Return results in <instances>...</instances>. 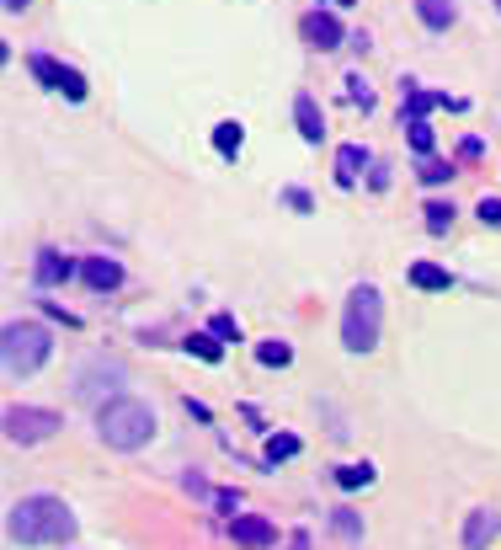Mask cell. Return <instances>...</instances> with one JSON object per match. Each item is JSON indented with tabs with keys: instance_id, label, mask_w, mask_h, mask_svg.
I'll list each match as a JSON object with an SVG mask.
<instances>
[{
	"instance_id": "ba28073f",
	"label": "cell",
	"mask_w": 501,
	"mask_h": 550,
	"mask_svg": "<svg viewBox=\"0 0 501 550\" xmlns=\"http://www.w3.org/2000/svg\"><path fill=\"white\" fill-rule=\"evenodd\" d=\"M496 529H501L496 508H475V513H469V524H464V550H486L491 540H496Z\"/></svg>"
},
{
	"instance_id": "9a60e30c",
	"label": "cell",
	"mask_w": 501,
	"mask_h": 550,
	"mask_svg": "<svg viewBox=\"0 0 501 550\" xmlns=\"http://www.w3.org/2000/svg\"><path fill=\"white\" fill-rule=\"evenodd\" d=\"M411 284H416V289H438V294L453 289V278H448L438 262H411Z\"/></svg>"
},
{
	"instance_id": "d6986e66",
	"label": "cell",
	"mask_w": 501,
	"mask_h": 550,
	"mask_svg": "<svg viewBox=\"0 0 501 550\" xmlns=\"http://www.w3.org/2000/svg\"><path fill=\"white\" fill-rule=\"evenodd\" d=\"M405 139H411V150H416V155H432V123H427V118H411Z\"/></svg>"
},
{
	"instance_id": "e0dca14e",
	"label": "cell",
	"mask_w": 501,
	"mask_h": 550,
	"mask_svg": "<svg viewBox=\"0 0 501 550\" xmlns=\"http://www.w3.org/2000/svg\"><path fill=\"white\" fill-rule=\"evenodd\" d=\"M240 144H246L240 123H219V128H214V150H219V155H240Z\"/></svg>"
},
{
	"instance_id": "cb8c5ba5",
	"label": "cell",
	"mask_w": 501,
	"mask_h": 550,
	"mask_svg": "<svg viewBox=\"0 0 501 550\" xmlns=\"http://www.w3.org/2000/svg\"><path fill=\"white\" fill-rule=\"evenodd\" d=\"M453 177V166L438 161V155H422V182H448Z\"/></svg>"
},
{
	"instance_id": "30bf717a",
	"label": "cell",
	"mask_w": 501,
	"mask_h": 550,
	"mask_svg": "<svg viewBox=\"0 0 501 550\" xmlns=\"http://www.w3.org/2000/svg\"><path fill=\"white\" fill-rule=\"evenodd\" d=\"M70 273H75V262H70V256H59L54 246H43V251H38V267H32L38 289H54V284H64Z\"/></svg>"
},
{
	"instance_id": "f1b7e54d",
	"label": "cell",
	"mask_w": 501,
	"mask_h": 550,
	"mask_svg": "<svg viewBox=\"0 0 501 550\" xmlns=\"http://www.w3.org/2000/svg\"><path fill=\"white\" fill-rule=\"evenodd\" d=\"M43 310H49L54 321H64V326H80V315H70V310H64V305H43Z\"/></svg>"
},
{
	"instance_id": "484cf974",
	"label": "cell",
	"mask_w": 501,
	"mask_h": 550,
	"mask_svg": "<svg viewBox=\"0 0 501 550\" xmlns=\"http://www.w3.org/2000/svg\"><path fill=\"white\" fill-rule=\"evenodd\" d=\"M347 97H352V102H357V107H363V113H368V107H374V86H363V80H357V75H352V80H347Z\"/></svg>"
},
{
	"instance_id": "d6a6232c",
	"label": "cell",
	"mask_w": 501,
	"mask_h": 550,
	"mask_svg": "<svg viewBox=\"0 0 501 550\" xmlns=\"http://www.w3.org/2000/svg\"><path fill=\"white\" fill-rule=\"evenodd\" d=\"M496 5H501V0H496Z\"/></svg>"
},
{
	"instance_id": "8fae6325",
	"label": "cell",
	"mask_w": 501,
	"mask_h": 550,
	"mask_svg": "<svg viewBox=\"0 0 501 550\" xmlns=\"http://www.w3.org/2000/svg\"><path fill=\"white\" fill-rule=\"evenodd\" d=\"M293 118H299V134H304L310 144H320V139H326V118H320L315 97H293Z\"/></svg>"
},
{
	"instance_id": "ac0fdd59",
	"label": "cell",
	"mask_w": 501,
	"mask_h": 550,
	"mask_svg": "<svg viewBox=\"0 0 501 550\" xmlns=\"http://www.w3.org/2000/svg\"><path fill=\"white\" fill-rule=\"evenodd\" d=\"M293 454H299V438H293V433H273V438H267V465L293 460Z\"/></svg>"
},
{
	"instance_id": "3957f363",
	"label": "cell",
	"mask_w": 501,
	"mask_h": 550,
	"mask_svg": "<svg viewBox=\"0 0 501 550\" xmlns=\"http://www.w3.org/2000/svg\"><path fill=\"white\" fill-rule=\"evenodd\" d=\"M97 433H102L107 449H123V454L128 449H144L155 438V412L144 401H134V396H117V401H107L97 412Z\"/></svg>"
},
{
	"instance_id": "d4e9b609",
	"label": "cell",
	"mask_w": 501,
	"mask_h": 550,
	"mask_svg": "<svg viewBox=\"0 0 501 550\" xmlns=\"http://www.w3.org/2000/svg\"><path fill=\"white\" fill-rule=\"evenodd\" d=\"M209 331H214L219 342H235V337H240V326H235V315H214V321H209Z\"/></svg>"
},
{
	"instance_id": "5b68a950",
	"label": "cell",
	"mask_w": 501,
	"mask_h": 550,
	"mask_svg": "<svg viewBox=\"0 0 501 550\" xmlns=\"http://www.w3.org/2000/svg\"><path fill=\"white\" fill-rule=\"evenodd\" d=\"M59 433V412L43 406H5V438L11 443H43Z\"/></svg>"
},
{
	"instance_id": "4dcf8cb0",
	"label": "cell",
	"mask_w": 501,
	"mask_h": 550,
	"mask_svg": "<svg viewBox=\"0 0 501 550\" xmlns=\"http://www.w3.org/2000/svg\"><path fill=\"white\" fill-rule=\"evenodd\" d=\"M288 550H310V535H304V529H293V535H288Z\"/></svg>"
},
{
	"instance_id": "7a4b0ae2",
	"label": "cell",
	"mask_w": 501,
	"mask_h": 550,
	"mask_svg": "<svg viewBox=\"0 0 501 550\" xmlns=\"http://www.w3.org/2000/svg\"><path fill=\"white\" fill-rule=\"evenodd\" d=\"M49 353H54L49 326H38V321H5V331H0V368H5V379H32L38 368L49 364Z\"/></svg>"
},
{
	"instance_id": "44dd1931",
	"label": "cell",
	"mask_w": 501,
	"mask_h": 550,
	"mask_svg": "<svg viewBox=\"0 0 501 550\" xmlns=\"http://www.w3.org/2000/svg\"><path fill=\"white\" fill-rule=\"evenodd\" d=\"M187 353H198L203 364H219V359H224L219 337H187Z\"/></svg>"
},
{
	"instance_id": "603a6c76",
	"label": "cell",
	"mask_w": 501,
	"mask_h": 550,
	"mask_svg": "<svg viewBox=\"0 0 501 550\" xmlns=\"http://www.w3.org/2000/svg\"><path fill=\"white\" fill-rule=\"evenodd\" d=\"M448 225H453V203H427V230L443 236Z\"/></svg>"
},
{
	"instance_id": "4316f807",
	"label": "cell",
	"mask_w": 501,
	"mask_h": 550,
	"mask_svg": "<svg viewBox=\"0 0 501 550\" xmlns=\"http://www.w3.org/2000/svg\"><path fill=\"white\" fill-rule=\"evenodd\" d=\"M475 214H480V225H501V198H480Z\"/></svg>"
},
{
	"instance_id": "83f0119b",
	"label": "cell",
	"mask_w": 501,
	"mask_h": 550,
	"mask_svg": "<svg viewBox=\"0 0 501 550\" xmlns=\"http://www.w3.org/2000/svg\"><path fill=\"white\" fill-rule=\"evenodd\" d=\"M283 203H288V209H299V214H310V209H315L304 187H288V192H283Z\"/></svg>"
},
{
	"instance_id": "ffe728a7",
	"label": "cell",
	"mask_w": 501,
	"mask_h": 550,
	"mask_svg": "<svg viewBox=\"0 0 501 550\" xmlns=\"http://www.w3.org/2000/svg\"><path fill=\"white\" fill-rule=\"evenodd\" d=\"M331 529L341 535V540H363V518H357V513H347V508H336V513H331Z\"/></svg>"
},
{
	"instance_id": "7c38bea8",
	"label": "cell",
	"mask_w": 501,
	"mask_h": 550,
	"mask_svg": "<svg viewBox=\"0 0 501 550\" xmlns=\"http://www.w3.org/2000/svg\"><path fill=\"white\" fill-rule=\"evenodd\" d=\"M416 16H422L432 33H448L453 16H459V5H453V0H416Z\"/></svg>"
},
{
	"instance_id": "9c48e42d",
	"label": "cell",
	"mask_w": 501,
	"mask_h": 550,
	"mask_svg": "<svg viewBox=\"0 0 501 550\" xmlns=\"http://www.w3.org/2000/svg\"><path fill=\"white\" fill-rule=\"evenodd\" d=\"M80 278H86L97 294H112V289L123 284V267H117L112 256H86V262H80Z\"/></svg>"
},
{
	"instance_id": "1f68e13d",
	"label": "cell",
	"mask_w": 501,
	"mask_h": 550,
	"mask_svg": "<svg viewBox=\"0 0 501 550\" xmlns=\"http://www.w3.org/2000/svg\"><path fill=\"white\" fill-rule=\"evenodd\" d=\"M22 5H27V0H5V11H22Z\"/></svg>"
},
{
	"instance_id": "7402d4cb",
	"label": "cell",
	"mask_w": 501,
	"mask_h": 550,
	"mask_svg": "<svg viewBox=\"0 0 501 550\" xmlns=\"http://www.w3.org/2000/svg\"><path fill=\"white\" fill-rule=\"evenodd\" d=\"M256 359H262L267 368H283L288 359H293V348H288V342H262V348H256Z\"/></svg>"
},
{
	"instance_id": "8992f818",
	"label": "cell",
	"mask_w": 501,
	"mask_h": 550,
	"mask_svg": "<svg viewBox=\"0 0 501 550\" xmlns=\"http://www.w3.org/2000/svg\"><path fill=\"white\" fill-rule=\"evenodd\" d=\"M229 535H235L240 550H273L278 545V529H273L267 518H256V513H235V518H229Z\"/></svg>"
},
{
	"instance_id": "52a82bcc",
	"label": "cell",
	"mask_w": 501,
	"mask_h": 550,
	"mask_svg": "<svg viewBox=\"0 0 501 550\" xmlns=\"http://www.w3.org/2000/svg\"><path fill=\"white\" fill-rule=\"evenodd\" d=\"M299 33H304V43H310V49H320V54L341 49V38H347V33H341V22H336L331 11H310V16L299 22Z\"/></svg>"
},
{
	"instance_id": "6da1fadb",
	"label": "cell",
	"mask_w": 501,
	"mask_h": 550,
	"mask_svg": "<svg viewBox=\"0 0 501 550\" xmlns=\"http://www.w3.org/2000/svg\"><path fill=\"white\" fill-rule=\"evenodd\" d=\"M5 535L16 545H70L75 540V513L59 497H49V491L16 497L11 513H5Z\"/></svg>"
},
{
	"instance_id": "277c9868",
	"label": "cell",
	"mask_w": 501,
	"mask_h": 550,
	"mask_svg": "<svg viewBox=\"0 0 501 550\" xmlns=\"http://www.w3.org/2000/svg\"><path fill=\"white\" fill-rule=\"evenodd\" d=\"M379 321H385L379 289H374V284H357V289L347 294V310H341V342H347V353H374Z\"/></svg>"
},
{
	"instance_id": "2e32d148",
	"label": "cell",
	"mask_w": 501,
	"mask_h": 550,
	"mask_svg": "<svg viewBox=\"0 0 501 550\" xmlns=\"http://www.w3.org/2000/svg\"><path fill=\"white\" fill-rule=\"evenodd\" d=\"M374 481V465H336V487L341 491H357Z\"/></svg>"
},
{
	"instance_id": "4fadbf2b",
	"label": "cell",
	"mask_w": 501,
	"mask_h": 550,
	"mask_svg": "<svg viewBox=\"0 0 501 550\" xmlns=\"http://www.w3.org/2000/svg\"><path fill=\"white\" fill-rule=\"evenodd\" d=\"M363 166H368L363 144H341V150H336V182H341V187L357 182V172H363Z\"/></svg>"
},
{
	"instance_id": "5bb4252c",
	"label": "cell",
	"mask_w": 501,
	"mask_h": 550,
	"mask_svg": "<svg viewBox=\"0 0 501 550\" xmlns=\"http://www.w3.org/2000/svg\"><path fill=\"white\" fill-rule=\"evenodd\" d=\"M27 70H32V75H38L49 91H64V86H70V70H64L59 60H49V54H32V60H27Z\"/></svg>"
},
{
	"instance_id": "f546056e",
	"label": "cell",
	"mask_w": 501,
	"mask_h": 550,
	"mask_svg": "<svg viewBox=\"0 0 501 550\" xmlns=\"http://www.w3.org/2000/svg\"><path fill=\"white\" fill-rule=\"evenodd\" d=\"M214 502H219L224 513H235V508H240V497H235V491H214Z\"/></svg>"
}]
</instances>
